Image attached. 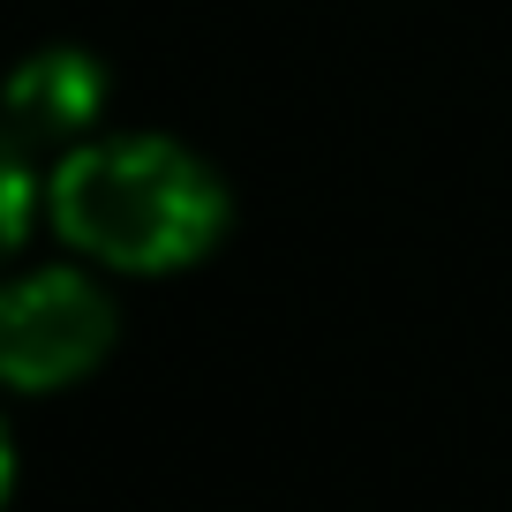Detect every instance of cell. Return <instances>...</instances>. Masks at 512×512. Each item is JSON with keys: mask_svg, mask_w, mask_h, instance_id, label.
Listing matches in <instances>:
<instances>
[{"mask_svg": "<svg viewBox=\"0 0 512 512\" xmlns=\"http://www.w3.org/2000/svg\"><path fill=\"white\" fill-rule=\"evenodd\" d=\"M46 219L98 272L166 279L204 264L226 241L234 196L204 151L128 128V136H83L61 151L46 181Z\"/></svg>", "mask_w": 512, "mask_h": 512, "instance_id": "6da1fadb", "label": "cell"}, {"mask_svg": "<svg viewBox=\"0 0 512 512\" xmlns=\"http://www.w3.org/2000/svg\"><path fill=\"white\" fill-rule=\"evenodd\" d=\"M121 339V309L83 264H38L0 279V384L8 392H68Z\"/></svg>", "mask_w": 512, "mask_h": 512, "instance_id": "7a4b0ae2", "label": "cell"}, {"mask_svg": "<svg viewBox=\"0 0 512 512\" xmlns=\"http://www.w3.org/2000/svg\"><path fill=\"white\" fill-rule=\"evenodd\" d=\"M106 113V68L83 46H38L0 83V128L16 144H83Z\"/></svg>", "mask_w": 512, "mask_h": 512, "instance_id": "3957f363", "label": "cell"}, {"mask_svg": "<svg viewBox=\"0 0 512 512\" xmlns=\"http://www.w3.org/2000/svg\"><path fill=\"white\" fill-rule=\"evenodd\" d=\"M31 211H38L31 159H23V144L0 128V279H8V256L23 249V234H31Z\"/></svg>", "mask_w": 512, "mask_h": 512, "instance_id": "277c9868", "label": "cell"}, {"mask_svg": "<svg viewBox=\"0 0 512 512\" xmlns=\"http://www.w3.org/2000/svg\"><path fill=\"white\" fill-rule=\"evenodd\" d=\"M8 482H16V445H8V422H0V505H8Z\"/></svg>", "mask_w": 512, "mask_h": 512, "instance_id": "5b68a950", "label": "cell"}]
</instances>
